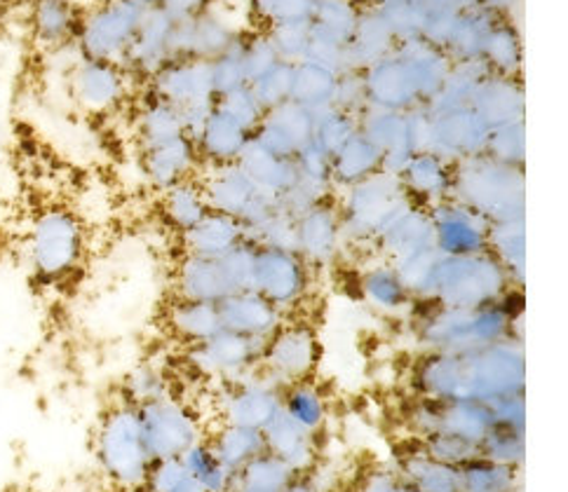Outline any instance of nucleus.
Instances as JSON below:
<instances>
[{"label":"nucleus","mask_w":568,"mask_h":492,"mask_svg":"<svg viewBox=\"0 0 568 492\" xmlns=\"http://www.w3.org/2000/svg\"><path fill=\"white\" fill-rule=\"evenodd\" d=\"M526 359L519 338L470 352H425L412 371L414 394L437 401L491 403L524 394Z\"/></svg>","instance_id":"f257e3e1"},{"label":"nucleus","mask_w":568,"mask_h":492,"mask_svg":"<svg viewBox=\"0 0 568 492\" xmlns=\"http://www.w3.org/2000/svg\"><path fill=\"white\" fill-rule=\"evenodd\" d=\"M425 310L412 305L416 317V338L428 352H470L515 336L524 300L517 289L507 291L498 303L458 310L433 300H418Z\"/></svg>","instance_id":"f03ea898"},{"label":"nucleus","mask_w":568,"mask_h":492,"mask_svg":"<svg viewBox=\"0 0 568 492\" xmlns=\"http://www.w3.org/2000/svg\"><path fill=\"white\" fill-rule=\"evenodd\" d=\"M519 289L491 252L475 256H442L437 254L423 298L442 307L477 310L498 303L507 291Z\"/></svg>","instance_id":"7ed1b4c3"},{"label":"nucleus","mask_w":568,"mask_h":492,"mask_svg":"<svg viewBox=\"0 0 568 492\" xmlns=\"http://www.w3.org/2000/svg\"><path fill=\"white\" fill-rule=\"evenodd\" d=\"M454 199L491 225L524 221V167L475 155L454 164Z\"/></svg>","instance_id":"20e7f679"},{"label":"nucleus","mask_w":568,"mask_h":492,"mask_svg":"<svg viewBox=\"0 0 568 492\" xmlns=\"http://www.w3.org/2000/svg\"><path fill=\"white\" fill-rule=\"evenodd\" d=\"M97 458L104 474L118 485L136 488L146 483L153 458L134 403L120 399L106 410L97 434Z\"/></svg>","instance_id":"39448f33"},{"label":"nucleus","mask_w":568,"mask_h":492,"mask_svg":"<svg viewBox=\"0 0 568 492\" xmlns=\"http://www.w3.org/2000/svg\"><path fill=\"white\" fill-rule=\"evenodd\" d=\"M336 204L341 214L343 242L374 244L404 209L412 207V199L404 193L395 174L378 172L372 178L343 191Z\"/></svg>","instance_id":"423d86ee"},{"label":"nucleus","mask_w":568,"mask_h":492,"mask_svg":"<svg viewBox=\"0 0 568 492\" xmlns=\"http://www.w3.org/2000/svg\"><path fill=\"white\" fill-rule=\"evenodd\" d=\"M85 254V228L80 218L64 207L38 214L27 237V258L40 281H62L78 270Z\"/></svg>","instance_id":"0eeeda50"},{"label":"nucleus","mask_w":568,"mask_h":492,"mask_svg":"<svg viewBox=\"0 0 568 492\" xmlns=\"http://www.w3.org/2000/svg\"><path fill=\"white\" fill-rule=\"evenodd\" d=\"M256 244L252 239L221 258H202L186 254L176 268V298L219 305L237 291L252 289Z\"/></svg>","instance_id":"6e6552de"},{"label":"nucleus","mask_w":568,"mask_h":492,"mask_svg":"<svg viewBox=\"0 0 568 492\" xmlns=\"http://www.w3.org/2000/svg\"><path fill=\"white\" fill-rule=\"evenodd\" d=\"M197 181L212 212L229 214L247 228V237L284 207L280 197L263 193L237 162L221 167H200Z\"/></svg>","instance_id":"1a4fd4ad"},{"label":"nucleus","mask_w":568,"mask_h":492,"mask_svg":"<svg viewBox=\"0 0 568 492\" xmlns=\"http://www.w3.org/2000/svg\"><path fill=\"white\" fill-rule=\"evenodd\" d=\"M151 8L139 0H109L78 24L80 57L123 64Z\"/></svg>","instance_id":"9d476101"},{"label":"nucleus","mask_w":568,"mask_h":492,"mask_svg":"<svg viewBox=\"0 0 568 492\" xmlns=\"http://www.w3.org/2000/svg\"><path fill=\"white\" fill-rule=\"evenodd\" d=\"M146 88L172 104L189 136L200 130L202 122L216 106V92L212 82V61L202 59H176L170 61L165 69H160L149 82Z\"/></svg>","instance_id":"9b49d317"},{"label":"nucleus","mask_w":568,"mask_h":492,"mask_svg":"<svg viewBox=\"0 0 568 492\" xmlns=\"http://www.w3.org/2000/svg\"><path fill=\"white\" fill-rule=\"evenodd\" d=\"M320 361L315 326L303 319H284L263 347L258 371L277 387H290L313 378Z\"/></svg>","instance_id":"f8f14e48"},{"label":"nucleus","mask_w":568,"mask_h":492,"mask_svg":"<svg viewBox=\"0 0 568 492\" xmlns=\"http://www.w3.org/2000/svg\"><path fill=\"white\" fill-rule=\"evenodd\" d=\"M313 268L294 249L258 246L252 268V291L273 303L282 315L294 312L306 300Z\"/></svg>","instance_id":"ddd939ff"},{"label":"nucleus","mask_w":568,"mask_h":492,"mask_svg":"<svg viewBox=\"0 0 568 492\" xmlns=\"http://www.w3.org/2000/svg\"><path fill=\"white\" fill-rule=\"evenodd\" d=\"M144 441L153 460L181 458L202 439V427L193 410L172 397L136 406Z\"/></svg>","instance_id":"4468645a"},{"label":"nucleus","mask_w":568,"mask_h":492,"mask_svg":"<svg viewBox=\"0 0 568 492\" xmlns=\"http://www.w3.org/2000/svg\"><path fill=\"white\" fill-rule=\"evenodd\" d=\"M425 113H428L425 151H430L452 164L484 153L491 127L475 113L473 106L442 111L425 109Z\"/></svg>","instance_id":"2eb2a0df"},{"label":"nucleus","mask_w":568,"mask_h":492,"mask_svg":"<svg viewBox=\"0 0 568 492\" xmlns=\"http://www.w3.org/2000/svg\"><path fill=\"white\" fill-rule=\"evenodd\" d=\"M266 340L240 336L233 331H219L214 338L186 347V359L197 373L235 382L254 373Z\"/></svg>","instance_id":"dca6fc26"},{"label":"nucleus","mask_w":568,"mask_h":492,"mask_svg":"<svg viewBox=\"0 0 568 492\" xmlns=\"http://www.w3.org/2000/svg\"><path fill=\"white\" fill-rule=\"evenodd\" d=\"M433 228V249L442 256H475L489 252L491 223L468 204L454 197L428 209Z\"/></svg>","instance_id":"f3484780"},{"label":"nucleus","mask_w":568,"mask_h":492,"mask_svg":"<svg viewBox=\"0 0 568 492\" xmlns=\"http://www.w3.org/2000/svg\"><path fill=\"white\" fill-rule=\"evenodd\" d=\"M130 80L132 78L120 64L80 57L78 64L71 69L69 90L78 109L92 115H104L125 104Z\"/></svg>","instance_id":"a211bd4d"},{"label":"nucleus","mask_w":568,"mask_h":492,"mask_svg":"<svg viewBox=\"0 0 568 492\" xmlns=\"http://www.w3.org/2000/svg\"><path fill=\"white\" fill-rule=\"evenodd\" d=\"M282 410V387L271 382L258 368L247 378L229 382L221 401V422L263 432Z\"/></svg>","instance_id":"6ab92c4d"},{"label":"nucleus","mask_w":568,"mask_h":492,"mask_svg":"<svg viewBox=\"0 0 568 492\" xmlns=\"http://www.w3.org/2000/svg\"><path fill=\"white\" fill-rule=\"evenodd\" d=\"M343 246L341 214L334 197L317 202L294 218V252L306 260L311 268H327Z\"/></svg>","instance_id":"aec40b11"},{"label":"nucleus","mask_w":568,"mask_h":492,"mask_svg":"<svg viewBox=\"0 0 568 492\" xmlns=\"http://www.w3.org/2000/svg\"><path fill=\"white\" fill-rule=\"evenodd\" d=\"M313 130L315 113L294 104V101H287V104L263 113L252 141L280 157L294 160L308 143H313Z\"/></svg>","instance_id":"412c9836"},{"label":"nucleus","mask_w":568,"mask_h":492,"mask_svg":"<svg viewBox=\"0 0 568 492\" xmlns=\"http://www.w3.org/2000/svg\"><path fill=\"white\" fill-rule=\"evenodd\" d=\"M397 178L412 204L423 209L435 207L454 193V164L430 151L414 153Z\"/></svg>","instance_id":"4be33fe9"},{"label":"nucleus","mask_w":568,"mask_h":492,"mask_svg":"<svg viewBox=\"0 0 568 492\" xmlns=\"http://www.w3.org/2000/svg\"><path fill=\"white\" fill-rule=\"evenodd\" d=\"M252 141V132H247L240 122L214 106L212 113L202 122L200 130L193 134L195 151L202 167H221V164H233L245 153L247 143Z\"/></svg>","instance_id":"5701e85b"},{"label":"nucleus","mask_w":568,"mask_h":492,"mask_svg":"<svg viewBox=\"0 0 568 492\" xmlns=\"http://www.w3.org/2000/svg\"><path fill=\"white\" fill-rule=\"evenodd\" d=\"M223 331H233L256 340H268L287 315H282L273 303L256 291H237L219 303Z\"/></svg>","instance_id":"b1692460"},{"label":"nucleus","mask_w":568,"mask_h":492,"mask_svg":"<svg viewBox=\"0 0 568 492\" xmlns=\"http://www.w3.org/2000/svg\"><path fill=\"white\" fill-rule=\"evenodd\" d=\"M141 167H144L151 186L162 193L176 186V183L197 176L202 164L193 139L184 134L168 143H160V146L141 151Z\"/></svg>","instance_id":"393cba45"},{"label":"nucleus","mask_w":568,"mask_h":492,"mask_svg":"<svg viewBox=\"0 0 568 492\" xmlns=\"http://www.w3.org/2000/svg\"><path fill=\"white\" fill-rule=\"evenodd\" d=\"M475 113L489 125L500 127L524 120V90L519 78L484 75L470 101Z\"/></svg>","instance_id":"a878e982"},{"label":"nucleus","mask_w":568,"mask_h":492,"mask_svg":"<svg viewBox=\"0 0 568 492\" xmlns=\"http://www.w3.org/2000/svg\"><path fill=\"white\" fill-rule=\"evenodd\" d=\"M374 244L378 246V252L385 256V260L390 263L409 258L425 249H433V228L428 209L412 204V207L404 209L388 228L378 235Z\"/></svg>","instance_id":"bb28decb"},{"label":"nucleus","mask_w":568,"mask_h":492,"mask_svg":"<svg viewBox=\"0 0 568 492\" xmlns=\"http://www.w3.org/2000/svg\"><path fill=\"white\" fill-rule=\"evenodd\" d=\"M181 237H184L186 254L202 258H221L231 254L242 242L250 239L247 228L237 218L212 209L193 230Z\"/></svg>","instance_id":"cd10ccee"},{"label":"nucleus","mask_w":568,"mask_h":492,"mask_svg":"<svg viewBox=\"0 0 568 492\" xmlns=\"http://www.w3.org/2000/svg\"><path fill=\"white\" fill-rule=\"evenodd\" d=\"M359 294L367 300L374 310L385 315H399L412 310L414 296L404 284L402 275L397 273L390 260L374 263L359 277Z\"/></svg>","instance_id":"c85d7f7f"},{"label":"nucleus","mask_w":568,"mask_h":492,"mask_svg":"<svg viewBox=\"0 0 568 492\" xmlns=\"http://www.w3.org/2000/svg\"><path fill=\"white\" fill-rule=\"evenodd\" d=\"M263 441H266V450L287 462L296 474L308 471L315 462V437L308 434L306 429H301L294 420L280 413L273 418V422L263 429Z\"/></svg>","instance_id":"c756f323"},{"label":"nucleus","mask_w":568,"mask_h":492,"mask_svg":"<svg viewBox=\"0 0 568 492\" xmlns=\"http://www.w3.org/2000/svg\"><path fill=\"white\" fill-rule=\"evenodd\" d=\"M168 328L186 347L205 342L223 331L219 305L174 298V303L168 307Z\"/></svg>","instance_id":"7c9ffc66"},{"label":"nucleus","mask_w":568,"mask_h":492,"mask_svg":"<svg viewBox=\"0 0 568 492\" xmlns=\"http://www.w3.org/2000/svg\"><path fill=\"white\" fill-rule=\"evenodd\" d=\"M237 164L247 172V176L256 183L263 193H268L273 197L287 195L298 178L294 160L280 157L263 146H258L256 141L247 143V148L240 155Z\"/></svg>","instance_id":"2f4dec72"},{"label":"nucleus","mask_w":568,"mask_h":492,"mask_svg":"<svg viewBox=\"0 0 568 492\" xmlns=\"http://www.w3.org/2000/svg\"><path fill=\"white\" fill-rule=\"evenodd\" d=\"M378 172H383V153L362 132H357L346 146L332 157L334 191H346L355 186V183L372 178Z\"/></svg>","instance_id":"473e14b6"},{"label":"nucleus","mask_w":568,"mask_h":492,"mask_svg":"<svg viewBox=\"0 0 568 492\" xmlns=\"http://www.w3.org/2000/svg\"><path fill=\"white\" fill-rule=\"evenodd\" d=\"M338 71L322 64L315 59H303L294 64L292 73V94L290 101L308 109L311 113H320L332 109L334 90H336Z\"/></svg>","instance_id":"72a5a7b5"},{"label":"nucleus","mask_w":568,"mask_h":492,"mask_svg":"<svg viewBox=\"0 0 568 492\" xmlns=\"http://www.w3.org/2000/svg\"><path fill=\"white\" fill-rule=\"evenodd\" d=\"M184 134L189 132L184 127V120H181L179 111L146 88V94L141 99L139 111H136V139H139L141 151L160 146V143H168Z\"/></svg>","instance_id":"f704fd0d"},{"label":"nucleus","mask_w":568,"mask_h":492,"mask_svg":"<svg viewBox=\"0 0 568 492\" xmlns=\"http://www.w3.org/2000/svg\"><path fill=\"white\" fill-rule=\"evenodd\" d=\"M210 204L202 191L197 176L176 183V186L162 191V216L168 225L179 235H186L195 225L207 216Z\"/></svg>","instance_id":"c9c22d12"},{"label":"nucleus","mask_w":568,"mask_h":492,"mask_svg":"<svg viewBox=\"0 0 568 492\" xmlns=\"http://www.w3.org/2000/svg\"><path fill=\"white\" fill-rule=\"evenodd\" d=\"M78 33V17L71 0H36L33 35L40 45L62 48Z\"/></svg>","instance_id":"e433bc0d"},{"label":"nucleus","mask_w":568,"mask_h":492,"mask_svg":"<svg viewBox=\"0 0 568 492\" xmlns=\"http://www.w3.org/2000/svg\"><path fill=\"white\" fill-rule=\"evenodd\" d=\"M210 445L221 460V464L229 467L233 474H237L242 467L266 450L263 432L235 424H221L219 432L210 439Z\"/></svg>","instance_id":"4c0bfd02"},{"label":"nucleus","mask_w":568,"mask_h":492,"mask_svg":"<svg viewBox=\"0 0 568 492\" xmlns=\"http://www.w3.org/2000/svg\"><path fill=\"white\" fill-rule=\"evenodd\" d=\"M494 427L489 403L479 401H442L439 432H449L460 439L479 443Z\"/></svg>","instance_id":"58836bf2"},{"label":"nucleus","mask_w":568,"mask_h":492,"mask_svg":"<svg viewBox=\"0 0 568 492\" xmlns=\"http://www.w3.org/2000/svg\"><path fill=\"white\" fill-rule=\"evenodd\" d=\"M282 413L315 437L327 422V401L311 380L296 382L282 389Z\"/></svg>","instance_id":"ea45409f"},{"label":"nucleus","mask_w":568,"mask_h":492,"mask_svg":"<svg viewBox=\"0 0 568 492\" xmlns=\"http://www.w3.org/2000/svg\"><path fill=\"white\" fill-rule=\"evenodd\" d=\"M181 462H184L195 485L205 492H231L235 485V474L229 467L221 464L210 441L205 439H200L195 445H191L186 453L181 455Z\"/></svg>","instance_id":"a19ab883"},{"label":"nucleus","mask_w":568,"mask_h":492,"mask_svg":"<svg viewBox=\"0 0 568 492\" xmlns=\"http://www.w3.org/2000/svg\"><path fill=\"white\" fill-rule=\"evenodd\" d=\"M479 61L491 75L519 78L521 45L517 31L505 22H496L489 31V38H486Z\"/></svg>","instance_id":"79ce46f5"},{"label":"nucleus","mask_w":568,"mask_h":492,"mask_svg":"<svg viewBox=\"0 0 568 492\" xmlns=\"http://www.w3.org/2000/svg\"><path fill=\"white\" fill-rule=\"evenodd\" d=\"M402 471L404 481H409L423 492H458V467L433 460L420 445L412 455L404 458Z\"/></svg>","instance_id":"37998d69"},{"label":"nucleus","mask_w":568,"mask_h":492,"mask_svg":"<svg viewBox=\"0 0 568 492\" xmlns=\"http://www.w3.org/2000/svg\"><path fill=\"white\" fill-rule=\"evenodd\" d=\"M298 474L268 450H263L252 462H247L235 474V485L258 492H282Z\"/></svg>","instance_id":"c03bdc74"},{"label":"nucleus","mask_w":568,"mask_h":492,"mask_svg":"<svg viewBox=\"0 0 568 492\" xmlns=\"http://www.w3.org/2000/svg\"><path fill=\"white\" fill-rule=\"evenodd\" d=\"M489 252L498 258V263L510 275L515 286L524 284V256H526V235L524 221H510L491 225Z\"/></svg>","instance_id":"a18cd8bd"},{"label":"nucleus","mask_w":568,"mask_h":492,"mask_svg":"<svg viewBox=\"0 0 568 492\" xmlns=\"http://www.w3.org/2000/svg\"><path fill=\"white\" fill-rule=\"evenodd\" d=\"M517 485L515 467L475 458L458 467V492H513Z\"/></svg>","instance_id":"49530a36"},{"label":"nucleus","mask_w":568,"mask_h":492,"mask_svg":"<svg viewBox=\"0 0 568 492\" xmlns=\"http://www.w3.org/2000/svg\"><path fill=\"white\" fill-rule=\"evenodd\" d=\"M359 132V120L336 109H327L315 113L313 143L320 146L329 157H334L346 143Z\"/></svg>","instance_id":"de8ad7c7"},{"label":"nucleus","mask_w":568,"mask_h":492,"mask_svg":"<svg viewBox=\"0 0 568 492\" xmlns=\"http://www.w3.org/2000/svg\"><path fill=\"white\" fill-rule=\"evenodd\" d=\"M524 453H526L524 429L494 424L489 432H486V437L479 441V458L496 464L517 469V464L524 460Z\"/></svg>","instance_id":"09e8293b"},{"label":"nucleus","mask_w":568,"mask_h":492,"mask_svg":"<svg viewBox=\"0 0 568 492\" xmlns=\"http://www.w3.org/2000/svg\"><path fill=\"white\" fill-rule=\"evenodd\" d=\"M292 73H294V64H290V61H277L271 71H266L252 82L250 90L263 111L287 104L292 94Z\"/></svg>","instance_id":"8fccbe9b"},{"label":"nucleus","mask_w":568,"mask_h":492,"mask_svg":"<svg viewBox=\"0 0 568 492\" xmlns=\"http://www.w3.org/2000/svg\"><path fill=\"white\" fill-rule=\"evenodd\" d=\"M418 445L433 460H437L442 464H449V467H463L465 462L479 458V443L460 439L449 432H435V434L423 437V439H418Z\"/></svg>","instance_id":"3c124183"},{"label":"nucleus","mask_w":568,"mask_h":492,"mask_svg":"<svg viewBox=\"0 0 568 492\" xmlns=\"http://www.w3.org/2000/svg\"><path fill=\"white\" fill-rule=\"evenodd\" d=\"M524 120L494 127L486 139L484 155L503 164H513V167H524Z\"/></svg>","instance_id":"603ef678"},{"label":"nucleus","mask_w":568,"mask_h":492,"mask_svg":"<svg viewBox=\"0 0 568 492\" xmlns=\"http://www.w3.org/2000/svg\"><path fill=\"white\" fill-rule=\"evenodd\" d=\"M162 397H170V382H168L165 373L151 363L134 368L125 382L123 399L134 406H144V403L158 401Z\"/></svg>","instance_id":"864d4df0"},{"label":"nucleus","mask_w":568,"mask_h":492,"mask_svg":"<svg viewBox=\"0 0 568 492\" xmlns=\"http://www.w3.org/2000/svg\"><path fill=\"white\" fill-rule=\"evenodd\" d=\"M332 109L343 111L348 115H355L359 120V115L369 109L367 104V92H364V78L362 71H341L338 80H336V90H334V101Z\"/></svg>","instance_id":"5fc2aeb1"},{"label":"nucleus","mask_w":568,"mask_h":492,"mask_svg":"<svg viewBox=\"0 0 568 492\" xmlns=\"http://www.w3.org/2000/svg\"><path fill=\"white\" fill-rule=\"evenodd\" d=\"M489 408H491V416H494V424L524 429V424H526V403H524V394L503 397V399H498V401H491Z\"/></svg>","instance_id":"6e6d98bb"},{"label":"nucleus","mask_w":568,"mask_h":492,"mask_svg":"<svg viewBox=\"0 0 568 492\" xmlns=\"http://www.w3.org/2000/svg\"><path fill=\"white\" fill-rule=\"evenodd\" d=\"M210 0H162V3L158 8L168 10L170 14L184 19V17H195L200 14L202 10L207 8Z\"/></svg>","instance_id":"4d7b16f0"},{"label":"nucleus","mask_w":568,"mask_h":492,"mask_svg":"<svg viewBox=\"0 0 568 492\" xmlns=\"http://www.w3.org/2000/svg\"><path fill=\"white\" fill-rule=\"evenodd\" d=\"M364 492H423L416 485H412L409 481H402V479H393V476H374Z\"/></svg>","instance_id":"13d9d810"},{"label":"nucleus","mask_w":568,"mask_h":492,"mask_svg":"<svg viewBox=\"0 0 568 492\" xmlns=\"http://www.w3.org/2000/svg\"><path fill=\"white\" fill-rule=\"evenodd\" d=\"M282 492H317V490H315L308 481H303V479H298V476H296L287 488L282 490Z\"/></svg>","instance_id":"bf43d9fd"},{"label":"nucleus","mask_w":568,"mask_h":492,"mask_svg":"<svg viewBox=\"0 0 568 492\" xmlns=\"http://www.w3.org/2000/svg\"><path fill=\"white\" fill-rule=\"evenodd\" d=\"M139 3H144L146 8H158V6L162 3V0H139Z\"/></svg>","instance_id":"052dcab7"},{"label":"nucleus","mask_w":568,"mask_h":492,"mask_svg":"<svg viewBox=\"0 0 568 492\" xmlns=\"http://www.w3.org/2000/svg\"><path fill=\"white\" fill-rule=\"evenodd\" d=\"M181 492H205V490H202V488H197L195 483H191L189 488H184V490H181Z\"/></svg>","instance_id":"680f3d73"},{"label":"nucleus","mask_w":568,"mask_h":492,"mask_svg":"<svg viewBox=\"0 0 568 492\" xmlns=\"http://www.w3.org/2000/svg\"><path fill=\"white\" fill-rule=\"evenodd\" d=\"M231 492H258V490H250V488H240V485H233Z\"/></svg>","instance_id":"e2e57ef3"}]
</instances>
